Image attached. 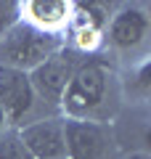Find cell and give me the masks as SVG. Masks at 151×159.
Returning <instances> with one entry per match:
<instances>
[{
  "mask_svg": "<svg viewBox=\"0 0 151 159\" xmlns=\"http://www.w3.org/2000/svg\"><path fill=\"white\" fill-rule=\"evenodd\" d=\"M24 8L32 13V19L37 24H45V27L58 24L64 16H66V11H69L66 3H58V0H34V3H27Z\"/></svg>",
  "mask_w": 151,
  "mask_h": 159,
  "instance_id": "ba28073f",
  "label": "cell"
},
{
  "mask_svg": "<svg viewBox=\"0 0 151 159\" xmlns=\"http://www.w3.org/2000/svg\"><path fill=\"white\" fill-rule=\"evenodd\" d=\"M101 96H103V72L98 64H85L72 74L61 98H64V106L72 114H80L93 109L101 101Z\"/></svg>",
  "mask_w": 151,
  "mask_h": 159,
  "instance_id": "7a4b0ae2",
  "label": "cell"
},
{
  "mask_svg": "<svg viewBox=\"0 0 151 159\" xmlns=\"http://www.w3.org/2000/svg\"><path fill=\"white\" fill-rule=\"evenodd\" d=\"M3 117H6V114H3V109H0V127H3Z\"/></svg>",
  "mask_w": 151,
  "mask_h": 159,
  "instance_id": "8fae6325",
  "label": "cell"
},
{
  "mask_svg": "<svg viewBox=\"0 0 151 159\" xmlns=\"http://www.w3.org/2000/svg\"><path fill=\"white\" fill-rule=\"evenodd\" d=\"M64 143L69 146L72 159H95L103 151L106 138H103L101 127L90 125V122H66Z\"/></svg>",
  "mask_w": 151,
  "mask_h": 159,
  "instance_id": "8992f818",
  "label": "cell"
},
{
  "mask_svg": "<svg viewBox=\"0 0 151 159\" xmlns=\"http://www.w3.org/2000/svg\"><path fill=\"white\" fill-rule=\"evenodd\" d=\"M0 159H34L16 133L0 138Z\"/></svg>",
  "mask_w": 151,
  "mask_h": 159,
  "instance_id": "9c48e42d",
  "label": "cell"
},
{
  "mask_svg": "<svg viewBox=\"0 0 151 159\" xmlns=\"http://www.w3.org/2000/svg\"><path fill=\"white\" fill-rule=\"evenodd\" d=\"M32 106V82L21 69L0 66V109L11 119H19Z\"/></svg>",
  "mask_w": 151,
  "mask_h": 159,
  "instance_id": "3957f363",
  "label": "cell"
},
{
  "mask_svg": "<svg viewBox=\"0 0 151 159\" xmlns=\"http://www.w3.org/2000/svg\"><path fill=\"white\" fill-rule=\"evenodd\" d=\"M19 138L34 159H56L66 151L64 127L58 122H37V125L27 127Z\"/></svg>",
  "mask_w": 151,
  "mask_h": 159,
  "instance_id": "277c9868",
  "label": "cell"
},
{
  "mask_svg": "<svg viewBox=\"0 0 151 159\" xmlns=\"http://www.w3.org/2000/svg\"><path fill=\"white\" fill-rule=\"evenodd\" d=\"M146 27H149V21H146V16L140 11H135V8L122 11L112 24V40L117 45H122V48L135 45V43L146 34Z\"/></svg>",
  "mask_w": 151,
  "mask_h": 159,
  "instance_id": "52a82bcc",
  "label": "cell"
},
{
  "mask_svg": "<svg viewBox=\"0 0 151 159\" xmlns=\"http://www.w3.org/2000/svg\"><path fill=\"white\" fill-rule=\"evenodd\" d=\"M130 159H149L146 154H135V157H130Z\"/></svg>",
  "mask_w": 151,
  "mask_h": 159,
  "instance_id": "30bf717a",
  "label": "cell"
},
{
  "mask_svg": "<svg viewBox=\"0 0 151 159\" xmlns=\"http://www.w3.org/2000/svg\"><path fill=\"white\" fill-rule=\"evenodd\" d=\"M74 69V56L61 53V56H48L34 72V85L40 88V93L48 98H61L66 90Z\"/></svg>",
  "mask_w": 151,
  "mask_h": 159,
  "instance_id": "5b68a950",
  "label": "cell"
},
{
  "mask_svg": "<svg viewBox=\"0 0 151 159\" xmlns=\"http://www.w3.org/2000/svg\"><path fill=\"white\" fill-rule=\"evenodd\" d=\"M48 56H53V37L29 24H16L0 43V61L11 64V69L34 66Z\"/></svg>",
  "mask_w": 151,
  "mask_h": 159,
  "instance_id": "6da1fadb",
  "label": "cell"
}]
</instances>
